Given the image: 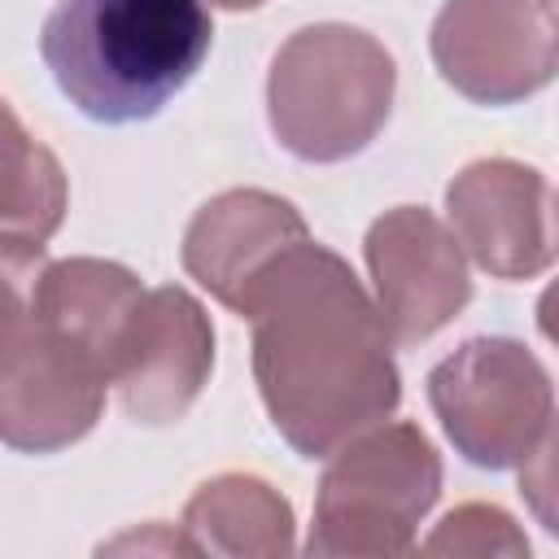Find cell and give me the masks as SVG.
Masks as SVG:
<instances>
[{
	"label": "cell",
	"instance_id": "obj_5",
	"mask_svg": "<svg viewBox=\"0 0 559 559\" xmlns=\"http://www.w3.org/2000/svg\"><path fill=\"white\" fill-rule=\"evenodd\" d=\"M428 402L472 467L511 472L555 450L550 371L515 336L463 341L428 371Z\"/></svg>",
	"mask_w": 559,
	"mask_h": 559
},
{
	"label": "cell",
	"instance_id": "obj_9",
	"mask_svg": "<svg viewBox=\"0 0 559 559\" xmlns=\"http://www.w3.org/2000/svg\"><path fill=\"white\" fill-rule=\"evenodd\" d=\"M362 258L376 284V310L397 345L428 341L472 301L467 253L459 249L454 231L424 205L384 210L367 227Z\"/></svg>",
	"mask_w": 559,
	"mask_h": 559
},
{
	"label": "cell",
	"instance_id": "obj_12",
	"mask_svg": "<svg viewBox=\"0 0 559 559\" xmlns=\"http://www.w3.org/2000/svg\"><path fill=\"white\" fill-rule=\"evenodd\" d=\"M179 537L188 555L210 559H280L297 550L293 502L253 472H223L197 485L183 507Z\"/></svg>",
	"mask_w": 559,
	"mask_h": 559
},
{
	"label": "cell",
	"instance_id": "obj_6",
	"mask_svg": "<svg viewBox=\"0 0 559 559\" xmlns=\"http://www.w3.org/2000/svg\"><path fill=\"white\" fill-rule=\"evenodd\" d=\"M437 74L476 105H515L559 70L555 0H445L432 17Z\"/></svg>",
	"mask_w": 559,
	"mask_h": 559
},
{
	"label": "cell",
	"instance_id": "obj_16",
	"mask_svg": "<svg viewBox=\"0 0 559 559\" xmlns=\"http://www.w3.org/2000/svg\"><path fill=\"white\" fill-rule=\"evenodd\" d=\"M44 262H48L44 240L0 231V345H4V341L17 332V323L26 319V310H31V288H35Z\"/></svg>",
	"mask_w": 559,
	"mask_h": 559
},
{
	"label": "cell",
	"instance_id": "obj_10",
	"mask_svg": "<svg viewBox=\"0 0 559 559\" xmlns=\"http://www.w3.org/2000/svg\"><path fill=\"white\" fill-rule=\"evenodd\" d=\"M459 249L493 280H537L555 266V188L515 157H476L445 188Z\"/></svg>",
	"mask_w": 559,
	"mask_h": 559
},
{
	"label": "cell",
	"instance_id": "obj_3",
	"mask_svg": "<svg viewBox=\"0 0 559 559\" xmlns=\"http://www.w3.org/2000/svg\"><path fill=\"white\" fill-rule=\"evenodd\" d=\"M397 66L389 48L345 22L293 31L271 57L266 122L275 140L314 166L362 153L389 122Z\"/></svg>",
	"mask_w": 559,
	"mask_h": 559
},
{
	"label": "cell",
	"instance_id": "obj_7",
	"mask_svg": "<svg viewBox=\"0 0 559 559\" xmlns=\"http://www.w3.org/2000/svg\"><path fill=\"white\" fill-rule=\"evenodd\" d=\"M105 389V367L26 310L0 345V441L22 454L66 450L96 428Z\"/></svg>",
	"mask_w": 559,
	"mask_h": 559
},
{
	"label": "cell",
	"instance_id": "obj_14",
	"mask_svg": "<svg viewBox=\"0 0 559 559\" xmlns=\"http://www.w3.org/2000/svg\"><path fill=\"white\" fill-rule=\"evenodd\" d=\"M70 205V183L57 153L26 131L0 96V231L48 240Z\"/></svg>",
	"mask_w": 559,
	"mask_h": 559
},
{
	"label": "cell",
	"instance_id": "obj_15",
	"mask_svg": "<svg viewBox=\"0 0 559 559\" xmlns=\"http://www.w3.org/2000/svg\"><path fill=\"white\" fill-rule=\"evenodd\" d=\"M424 550L432 555H528V537L502 507L463 502L428 533Z\"/></svg>",
	"mask_w": 559,
	"mask_h": 559
},
{
	"label": "cell",
	"instance_id": "obj_8",
	"mask_svg": "<svg viewBox=\"0 0 559 559\" xmlns=\"http://www.w3.org/2000/svg\"><path fill=\"white\" fill-rule=\"evenodd\" d=\"M214 371V323L205 306L179 288H144L114 349L109 384L122 411L144 428H166L188 415Z\"/></svg>",
	"mask_w": 559,
	"mask_h": 559
},
{
	"label": "cell",
	"instance_id": "obj_2",
	"mask_svg": "<svg viewBox=\"0 0 559 559\" xmlns=\"http://www.w3.org/2000/svg\"><path fill=\"white\" fill-rule=\"evenodd\" d=\"M214 22L201 0H57L39 57L61 96L92 122L162 114L201 70Z\"/></svg>",
	"mask_w": 559,
	"mask_h": 559
},
{
	"label": "cell",
	"instance_id": "obj_17",
	"mask_svg": "<svg viewBox=\"0 0 559 559\" xmlns=\"http://www.w3.org/2000/svg\"><path fill=\"white\" fill-rule=\"evenodd\" d=\"M210 4H218V9H231V13H240V9H262L266 0H210Z\"/></svg>",
	"mask_w": 559,
	"mask_h": 559
},
{
	"label": "cell",
	"instance_id": "obj_13",
	"mask_svg": "<svg viewBox=\"0 0 559 559\" xmlns=\"http://www.w3.org/2000/svg\"><path fill=\"white\" fill-rule=\"evenodd\" d=\"M144 284L131 266L109 258H61L44 262L35 288H31V319L61 332L79 349H87L105 376L114 367L118 336L140 301Z\"/></svg>",
	"mask_w": 559,
	"mask_h": 559
},
{
	"label": "cell",
	"instance_id": "obj_4",
	"mask_svg": "<svg viewBox=\"0 0 559 559\" xmlns=\"http://www.w3.org/2000/svg\"><path fill=\"white\" fill-rule=\"evenodd\" d=\"M441 498V454L411 419L371 424L332 450L314 493L306 555L384 559L415 550L419 524Z\"/></svg>",
	"mask_w": 559,
	"mask_h": 559
},
{
	"label": "cell",
	"instance_id": "obj_11",
	"mask_svg": "<svg viewBox=\"0 0 559 559\" xmlns=\"http://www.w3.org/2000/svg\"><path fill=\"white\" fill-rule=\"evenodd\" d=\"M310 236L301 210L266 188H227L210 197L183 231V271L227 310H240L258 275Z\"/></svg>",
	"mask_w": 559,
	"mask_h": 559
},
{
	"label": "cell",
	"instance_id": "obj_1",
	"mask_svg": "<svg viewBox=\"0 0 559 559\" xmlns=\"http://www.w3.org/2000/svg\"><path fill=\"white\" fill-rule=\"evenodd\" d=\"M236 314L253 328L262 406L301 459H328L397 411L393 336L349 262L314 236L284 249Z\"/></svg>",
	"mask_w": 559,
	"mask_h": 559
}]
</instances>
